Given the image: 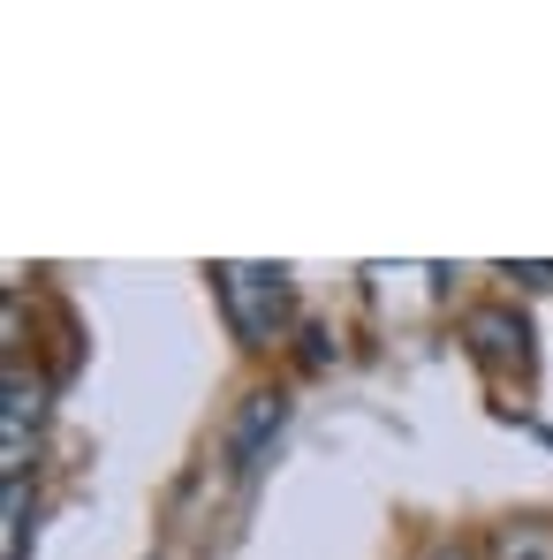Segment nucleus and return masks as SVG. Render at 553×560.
Returning a JSON list of instances; mask_svg holds the SVG:
<instances>
[{
  "mask_svg": "<svg viewBox=\"0 0 553 560\" xmlns=\"http://www.w3.org/2000/svg\"><path fill=\"white\" fill-rule=\"evenodd\" d=\"M220 303H228L235 334L251 349H266L280 334V318H288V280L274 266H220Z\"/></svg>",
  "mask_w": 553,
  "mask_h": 560,
  "instance_id": "obj_1",
  "label": "nucleus"
},
{
  "mask_svg": "<svg viewBox=\"0 0 553 560\" xmlns=\"http://www.w3.org/2000/svg\"><path fill=\"white\" fill-rule=\"evenodd\" d=\"M280 417H288V401H280V394H251V409H243V424H235V463H251V455H258V440L280 432Z\"/></svg>",
  "mask_w": 553,
  "mask_h": 560,
  "instance_id": "obj_2",
  "label": "nucleus"
},
{
  "mask_svg": "<svg viewBox=\"0 0 553 560\" xmlns=\"http://www.w3.org/2000/svg\"><path fill=\"white\" fill-rule=\"evenodd\" d=\"M23 424H38V386L8 378V477H23Z\"/></svg>",
  "mask_w": 553,
  "mask_h": 560,
  "instance_id": "obj_3",
  "label": "nucleus"
},
{
  "mask_svg": "<svg viewBox=\"0 0 553 560\" xmlns=\"http://www.w3.org/2000/svg\"><path fill=\"white\" fill-rule=\"evenodd\" d=\"M493 553L500 560H553V530L546 523H516V530L493 538Z\"/></svg>",
  "mask_w": 553,
  "mask_h": 560,
  "instance_id": "obj_4",
  "label": "nucleus"
},
{
  "mask_svg": "<svg viewBox=\"0 0 553 560\" xmlns=\"http://www.w3.org/2000/svg\"><path fill=\"white\" fill-rule=\"evenodd\" d=\"M470 334H485V349H493V357H516V364H523V326H508L500 311H477V318H470Z\"/></svg>",
  "mask_w": 553,
  "mask_h": 560,
  "instance_id": "obj_5",
  "label": "nucleus"
},
{
  "mask_svg": "<svg viewBox=\"0 0 553 560\" xmlns=\"http://www.w3.org/2000/svg\"><path fill=\"white\" fill-rule=\"evenodd\" d=\"M440 560H462V553H440Z\"/></svg>",
  "mask_w": 553,
  "mask_h": 560,
  "instance_id": "obj_6",
  "label": "nucleus"
}]
</instances>
